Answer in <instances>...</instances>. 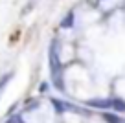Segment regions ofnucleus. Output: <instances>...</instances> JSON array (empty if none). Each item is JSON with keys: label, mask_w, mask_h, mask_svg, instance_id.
Returning <instances> with one entry per match:
<instances>
[{"label": "nucleus", "mask_w": 125, "mask_h": 123, "mask_svg": "<svg viewBox=\"0 0 125 123\" xmlns=\"http://www.w3.org/2000/svg\"><path fill=\"white\" fill-rule=\"evenodd\" d=\"M112 110L123 114L125 112V99H121V97H112Z\"/></svg>", "instance_id": "nucleus-5"}, {"label": "nucleus", "mask_w": 125, "mask_h": 123, "mask_svg": "<svg viewBox=\"0 0 125 123\" xmlns=\"http://www.w3.org/2000/svg\"><path fill=\"white\" fill-rule=\"evenodd\" d=\"M48 66H50V73H52V85L57 90L64 92L66 85H64V77H62V62L59 57V48H57V39H53L48 48Z\"/></svg>", "instance_id": "nucleus-1"}, {"label": "nucleus", "mask_w": 125, "mask_h": 123, "mask_svg": "<svg viewBox=\"0 0 125 123\" xmlns=\"http://www.w3.org/2000/svg\"><path fill=\"white\" fill-rule=\"evenodd\" d=\"M74 17H75L74 11H68L66 15L61 19V24H59V26H61L62 30H68V28H72V26H74Z\"/></svg>", "instance_id": "nucleus-3"}, {"label": "nucleus", "mask_w": 125, "mask_h": 123, "mask_svg": "<svg viewBox=\"0 0 125 123\" xmlns=\"http://www.w3.org/2000/svg\"><path fill=\"white\" fill-rule=\"evenodd\" d=\"M39 105H41V101H39V99L28 101V107L24 108V110H26V112H31V110H37V108H39Z\"/></svg>", "instance_id": "nucleus-7"}, {"label": "nucleus", "mask_w": 125, "mask_h": 123, "mask_svg": "<svg viewBox=\"0 0 125 123\" xmlns=\"http://www.w3.org/2000/svg\"><path fill=\"white\" fill-rule=\"evenodd\" d=\"M8 123H24V121H22V118H20V114H17V116H11V118L8 119Z\"/></svg>", "instance_id": "nucleus-9"}, {"label": "nucleus", "mask_w": 125, "mask_h": 123, "mask_svg": "<svg viewBox=\"0 0 125 123\" xmlns=\"http://www.w3.org/2000/svg\"><path fill=\"white\" fill-rule=\"evenodd\" d=\"M103 119H105L107 123H123L120 119V116L118 114H112V112H105V114H103Z\"/></svg>", "instance_id": "nucleus-6"}, {"label": "nucleus", "mask_w": 125, "mask_h": 123, "mask_svg": "<svg viewBox=\"0 0 125 123\" xmlns=\"http://www.w3.org/2000/svg\"><path fill=\"white\" fill-rule=\"evenodd\" d=\"M85 105L92 108H99V110H110L112 108V99H109V97H94V99H86Z\"/></svg>", "instance_id": "nucleus-2"}, {"label": "nucleus", "mask_w": 125, "mask_h": 123, "mask_svg": "<svg viewBox=\"0 0 125 123\" xmlns=\"http://www.w3.org/2000/svg\"><path fill=\"white\" fill-rule=\"evenodd\" d=\"M48 90H50V83H48V81H42L41 86H39V92L41 94H48Z\"/></svg>", "instance_id": "nucleus-8"}, {"label": "nucleus", "mask_w": 125, "mask_h": 123, "mask_svg": "<svg viewBox=\"0 0 125 123\" xmlns=\"http://www.w3.org/2000/svg\"><path fill=\"white\" fill-rule=\"evenodd\" d=\"M13 75H15V72H13V70H11V72H6L4 75H0V94H2V90L8 86L9 81L13 79Z\"/></svg>", "instance_id": "nucleus-4"}, {"label": "nucleus", "mask_w": 125, "mask_h": 123, "mask_svg": "<svg viewBox=\"0 0 125 123\" xmlns=\"http://www.w3.org/2000/svg\"><path fill=\"white\" fill-rule=\"evenodd\" d=\"M33 6H35V0H30V2H28V6L24 8V11H22V13H28L31 8H33Z\"/></svg>", "instance_id": "nucleus-10"}]
</instances>
